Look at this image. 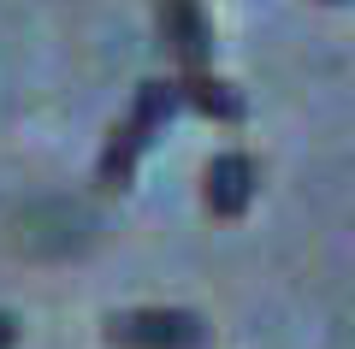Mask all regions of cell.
Here are the masks:
<instances>
[{
	"label": "cell",
	"mask_w": 355,
	"mask_h": 349,
	"mask_svg": "<svg viewBox=\"0 0 355 349\" xmlns=\"http://www.w3.org/2000/svg\"><path fill=\"white\" fill-rule=\"evenodd\" d=\"M331 6H338V0H331Z\"/></svg>",
	"instance_id": "52a82bcc"
},
{
	"label": "cell",
	"mask_w": 355,
	"mask_h": 349,
	"mask_svg": "<svg viewBox=\"0 0 355 349\" xmlns=\"http://www.w3.org/2000/svg\"><path fill=\"white\" fill-rule=\"evenodd\" d=\"M160 42L172 48V60L184 65V71H207L214 30H207L202 0H160Z\"/></svg>",
	"instance_id": "3957f363"
},
{
	"label": "cell",
	"mask_w": 355,
	"mask_h": 349,
	"mask_svg": "<svg viewBox=\"0 0 355 349\" xmlns=\"http://www.w3.org/2000/svg\"><path fill=\"white\" fill-rule=\"evenodd\" d=\"M184 107V89L178 83H142L137 101H130V112L113 125V137H107L101 148V184L107 189H125L130 178H137V160L148 154V142L166 130V119Z\"/></svg>",
	"instance_id": "6da1fadb"
},
{
	"label": "cell",
	"mask_w": 355,
	"mask_h": 349,
	"mask_svg": "<svg viewBox=\"0 0 355 349\" xmlns=\"http://www.w3.org/2000/svg\"><path fill=\"white\" fill-rule=\"evenodd\" d=\"M254 189H261V172H254L249 154H219L214 166H207V207L219 213V219H237L243 207L254 201Z\"/></svg>",
	"instance_id": "277c9868"
},
{
	"label": "cell",
	"mask_w": 355,
	"mask_h": 349,
	"mask_svg": "<svg viewBox=\"0 0 355 349\" xmlns=\"http://www.w3.org/2000/svg\"><path fill=\"white\" fill-rule=\"evenodd\" d=\"M18 343V320H12V314H0V349H12Z\"/></svg>",
	"instance_id": "8992f818"
},
{
	"label": "cell",
	"mask_w": 355,
	"mask_h": 349,
	"mask_svg": "<svg viewBox=\"0 0 355 349\" xmlns=\"http://www.w3.org/2000/svg\"><path fill=\"white\" fill-rule=\"evenodd\" d=\"M107 337L125 349H202L207 325L190 308H130L107 320Z\"/></svg>",
	"instance_id": "7a4b0ae2"
},
{
	"label": "cell",
	"mask_w": 355,
	"mask_h": 349,
	"mask_svg": "<svg viewBox=\"0 0 355 349\" xmlns=\"http://www.w3.org/2000/svg\"><path fill=\"white\" fill-rule=\"evenodd\" d=\"M178 89H184V107L207 112V119H219V125H237L243 112H249L237 89L219 83V77H207V71H184V77H178Z\"/></svg>",
	"instance_id": "5b68a950"
}]
</instances>
